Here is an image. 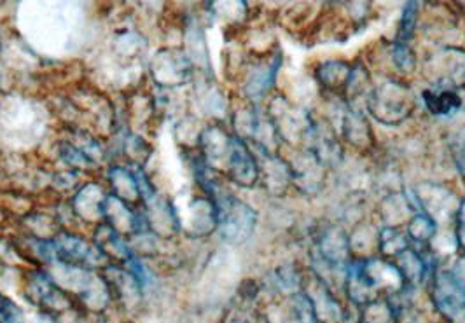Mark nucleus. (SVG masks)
<instances>
[{
    "instance_id": "f257e3e1",
    "label": "nucleus",
    "mask_w": 465,
    "mask_h": 323,
    "mask_svg": "<svg viewBox=\"0 0 465 323\" xmlns=\"http://www.w3.org/2000/svg\"><path fill=\"white\" fill-rule=\"evenodd\" d=\"M364 111L370 119L385 128H399L417 113V96L408 81L399 77H381L374 81L366 98Z\"/></svg>"
},
{
    "instance_id": "f03ea898",
    "label": "nucleus",
    "mask_w": 465,
    "mask_h": 323,
    "mask_svg": "<svg viewBox=\"0 0 465 323\" xmlns=\"http://www.w3.org/2000/svg\"><path fill=\"white\" fill-rule=\"evenodd\" d=\"M262 113L282 149L296 151L304 147L315 119L313 109L300 105L289 94L275 90L264 100Z\"/></svg>"
},
{
    "instance_id": "7ed1b4c3",
    "label": "nucleus",
    "mask_w": 465,
    "mask_h": 323,
    "mask_svg": "<svg viewBox=\"0 0 465 323\" xmlns=\"http://www.w3.org/2000/svg\"><path fill=\"white\" fill-rule=\"evenodd\" d=\"M420 75L436 90H465V47H436L420 62Z\"/></svg>"
},
{
    "instance_id": "20e7f679",
    "label": "nucleus",
    "mask_w": 465,
    "mask_h": 323,
    "mask_svg": "<svg viewBox=\"0 0 465 323\" xmlns=\"http://www.w3.org/2000/svg\"><path fill=\"white\" fill-rule=\"evenodd\" d=\"M215 207L219 213L217 232L224 243L242 247L254 236L259 215L247 201L240 200L230 191L215 201Z\"/></svg>"
},
{
    "instance_id": "39448f33",
    "label": "nucleus",
    "mask_w": 465,
    "mask_h": 323,
    "mask_svg": "<svg viewBox=\"0 0 465 323\" xmlns=\"http://www.w3.org/2000/svg\"><path fill=\"white\" fill-rule=\"evenodd\" d=\"M410 194L420 211L429 215L440 228H451L455 224L462 196L451 185L421 181L413 185Z\"/></svg>"
},
{
    "instance_id": "423d86ee",
    "label": "nucleus",
    "mask_w": 465,
    "mask_h": 323,
    "mask_svg": "<svg viewBox=\"0 0 465 323\" xmlns=\"http://www.w3.org/2000/svg\"><path fill=\"white\" fill-rule=\"evenodd\" d=\"M427 289L430 304L442 323H465V285L451 268H440Z\"/></svg>"
},
{
    "instance_id": "0eeeda50",
    "label": "nucleus",
    "mask_w": 465,
    "mask_h": 323,
    "mask_svg": "<svg viewBox=\"0 0 465 323\" xmlns=\"http://www.w3.org/2000/svg\"><path fill=\"white\" fill-rule=\"evenodd\" d=\"M282 67H283V53L280 46L268 54L252 56L249 67L238 84V96L251 100L254 103L264 102L272 93L275 92V84H277Z\"/></svg>"
},
{
    "instance_id": "6e6552de",
    "label": "nucleus",
    "mask_w": 465,
    "mask_h": 323,
    "mask_svg": "<svg viewBox=\"0 0 465 323\" xmlns=\"http://www.w3.org/2000/svg\"><path fill=\"white\" fill-rule=\"evenodd\" d=\"M283 156L292 171V191L310 200L326 192L331 171L308 149L287 151Z\"/></svg>"
},
{
    "instance_id": "1a4fd4ad",
    "label": "nucleus",
    "mask_w": 465,
    "mask_h": 323,
    "mask_svg": "<svg viewBox=\"0 0 465 323\" xmlns=\"http://www.w3.org/2000/svg\"><path fill=\"white\" fill-rule=\"evenodd\" d=\"M151 83L160 88L175 90L194 81L196 69L191 64L186 51L181 46H170L154 54L151 62Z\"/></svg>"
},
{
    "instance_id": "9d476101",
    "label": "nucleus",
    "mask_w": 465,
    "mask_h": 323,
    "mask_svg": "<svg viewBox=\"0 0 465 323\" xmlns=\"http://www.w3.org/2000/svg\"><path fill=\"white\" fill-rule=\"evenodd\" d=\"M312 254L321 257L327 264L349 268L351 259L347 226L338 220H326L312 231Z\"/></svg>"
},
{
    "instance_id": "9b49d317",
    "label": "nucleus",
    "mask_w": 465,
    "mask_h": 323,
    "mask_svg": "<svg viewBox=\"0 0 465 323\" xmlns=\"http://www.w3.org/2000/svg\"><path fill=\"white\" fill-rule=\"evenodd\" d=\"M427 11H421L419 32L425 41L438 47L457 46L453 39L460 32V15L455 4H425Z\"/></svg>"
},
{
    "instance_id": "f8f14e48",
    "label": "nucleus",
    "mask_w": 465,
    "mask_h": 323,
    "mask_svg": "<svg viewBox=\"0 0 465 323\" xmlns=\"http://www.w3.org/2000/svg\"><path fill=\"white\" fill-rule=\"evenodd\" d=\"M302 294L310 300L317 323H347V302L310 268L306 269Z\"/></svg>"
},
{
    "instance_id": "ddd939ff",
    "label": "nucleus",
    "mask_w": 465,
    "mask_h": 323,
    "mask_svg": "<svg viewBox=\"0 0 465 323\" xmlns=\"http://www.w3.org/2000/svg\"><path fill=\"white\" fill-rule=\"evenodd\" d=\"M315 113V111H313ZM302 149H308L327 170L338 171L347 160V149L338 137L336 130L327 122L324 117L315 113L313 126Z\"/></svg>"
},
{
    "instance_id": "4468645a",
    "label": "nucleus",
    "mask_w": 465,
    "mask_h": 323,
    "mask_svg": "<svg viewBox=\"0 0 465 323\" xmlns=\"http://www.w3.org/2000/svg\"><path fill=\"white\" fill-rule=\"evenodd\" d=\"M198 152L210 170L224 175L232 160L234 137L226 122L207 121L198 140Z\"/></svg>"
},
{
    "instance_id": "2eb2a0df",
    "label": "nucleus",
    "mask_w": 465,
    "mask_h": 323,
    "mask_svg": "<svg viewBox=\"0 0 465 323\" xmlns=\"http://www.w3.org/2000/svg\"><path fill=\"white\" fill-rule=\"evenodd\" d=\"M259 162V185L273 200H282L292 191V171L283 152H268L251 147Z\"/></svg>"
},
{
    "instance_id": "dca6fc26",
    "label": "nucleus",
    "mask_w": 465,
    "mask_h": 323,
    "mask_svg": "<svg viewBox=\"0 0 465 323\" xmlns=\"http://www.w3.org/2000/svg\"><path fill=\"white\" fill-rule=\"evenodd\" d=\"M264 122H266V117L261 111L259 103L245 100L238 94L232 96V109L228 117V126L232 130V137L245 143H254L264 128Z\"/></svg>"
},
{
    "instance_id": "f3484780",
    "label": "nucleus",
    "mask_w": 465,
    "mask_h": 323,
    "mask_svg": "<svg viewBox=\"0 0 465 323\" xmlns=\"http://www.w3.org/2000/svg\"><path fill=\"white\" fill-rule=\"evenodd\" d=\"M181 232L191 238H207L210 234L217 232L219 226V213L215 203L207 194L200 191L189 203H187L186 217L179 219Z\"/></svg>"
},
{
    "instance_id": "a211bd4d",
    "label": "nucleus",
    "mask_w": 465,
    "mask_h": 323,
    "mask_svg": "<svg viewBox=\"0 0 465 323\" xmlns=\"http://www.w3.org/2000/svg\"><path fill=\"white\" fill-rule=\"evenodd\" d=\"M361 271H362V277L366 278V281L371 285L372 290L380 298L396 296L408 287L404 283V278L399 273L394 260L383 259L380 255L361 260Z\"/></svg>"
},
{
    "instance_id": "6ab92c4d",
    "label": "nucleus",
    "mask_w": 465,
    "mask_h": 323,
    "mask_svg": "<svg viewBox=\"0 0 465 323\" xmlns=\"http://www.w3.org/2000/svg\"><path fill=\"white\" fill-rule=\"evenodd\" d=\"M420 211L408 191L380 196L376 207L372 208L374 222L380 228H406L411 217Z\"/></svg>"
},
{
    "instance_id": "aec40b11",
    "label": "nucleus",
    "mask_w": 465,
    "mask_h": 323,
    "mask_svg": "<svg viewBox=\"0 0 465 323\" xmlns=\"http://www.w3.org/2000/svg\"><path fill=\"white\" fill-rule=\"evenodd\" d=\"M306 269L302 262L296 260H285L275 266L262 283V292H270L273 299H289L292 296H298L302 292Z\"/></svg>"
},
{
    "instance_id": "412c9836",
    "label": "nucleus",
    "mask_w": 465,
    "mask_h": 323,
    "mask_svg": "<svg viewBox=\"0 0 465 323\" xmlns=\"http://www.w3.org/2000/svg\"><path fill=\"white\" fill-rule=\"evenodd\" d=\"M353 62L345 58H324L313 64L312 81L322 96H341L349 84Z\"/></svg>"
},
{
    "instance_id": "4be33fe9",
    "label": "nucleus",
    "mask_w": 465,
    "mask_h": 323,
    "mask_svg": "<svg viewBox=\"0 0 465 323\" xmlns=\"http://www.w3.org/2000/svg\"><path fill=\"white\" fill-rule=\"evenodd\" d=\"M109 194L111 192H107V189L100 182H96V179H90L70 198L69 201L77 219L83 224L94 228L104 220V208Z\"/></svg>"
},
{
    "instance_id": "5701e85b",
    "label": "nucleus",
    "mask_w": 465,
    "mask_h": 323,
    "mask_svg": "<svg viewBox=\"0 0 465 323\" xmlns=\"http://www.w3.org/2000/svg\"><path fill=\"white\" fill-rule=\"evenodd\" d=\"M324 11L322 2H289L275 13V22L289 34L306 37Z\"/></svg>"
},
{
    "instance_id": "b1692460",
    "label": "nucleus",
    "mask_w": 465,
    "mask_h": 323,
    "mask_svg": "<svg viewBox=\"0 0 465 323\" xmlns=\"http://www.w3.org/2000/svg\"><path fill=\"white\" fill-rule=\"evenodd\" d=\"M226 181L240 189H254L259 185V162L249 143L234 137L232 160L224 173Z\"/></svg>"
},
{
    "instance_id": "393cba45",
    "label": "nucleus",
    "mask_w": 465,
    "mask_h": 323,
    "mask_svg": "<svg viewBox=\"0 0 465 323\" xmlns=\"http://www.w3.org/2000/svg\"><path fill=\"white\" fill-rule=\"evenodd\" d=\"M420 98L423 102L425 111L432 117L440 119H451L460 114L464 109V98L460 93L451 90H436V88H425L420 93Z\"/></svg>"
},
{
    "instance_id": "a878e982",
    "label": "nucleus",
    "mask_w": 465,
    "mask_h": 323,
    "mask_svg": "<svg viewBox=\"0 0 465 323\" xmlns=\"http://www.w3.org/2000/svg\"><path fill=\"white\" fill-rule=\"evenodd\" d=\"M378 236H380V226L364 219L351 226L349 231L350 252L353 260H366L378 255Z\"/></svg>"
},
{
    "instance_id": "bb28decb",
    "label": "nucleus",
    "mask_w": 465,
    "mask_h": 323,
    "mask_svg": "<svg viewBox=\"0 0 465 323\" xmlns=\"http://www.w3.org/2000/svg\"><path fill=\"white\" fill-rule=\"evenodd\" d=\"M372 86H374L372 70L366 65V62L361 56L355 58L349 84L343 93V100L349 103L350 107L364 111V103H366V98L371 92Z\"/></svg>"
},
{
    "instance_id": "cd10ccee",
    "label": "nucleus",
    "mask_w": 465,
    "mask_h": 323,
    "mask_svg": "<svg viewBox=\"0 0 465 323\" xmlns=\"http://www.w3.org/2000/svg\"><path fill=\"white\" fill-rule=\"evenodd\" d=\"M394 264L399 269V273L404 278V283L411 289H420L427 287L430 281V275L425 264V259L417 247H410L402 254L397 255L394 259Z\"/></svg>"
},
{
    "instance_id": "c85d7f7f",
    "label": "nucleus",
    "mask_w": 465,
    "mask_h": 323,
    "mask_svg": "<svg viewBox=\"0 0 465 323\" xmlns=\"http://www.w3.org/2000/svg\"><path fill=\"white\" fill-rule=\"evenodd\" d=\"M389 65L392 77H399L408 81L410 77L417 75L420 72V58L413 44H402L397 41H391L389 49Z\"/></svg>"
},
{
    "instance_id": "c756f323",
    "label": "nucleus",
    "mask_w": 465,
    "mask_h": 323,
    "mask_svg": "<svg viewBox=\"0 0 465 323\" xmlns=\"http://www.w3.org/2000/svg\"><path fill=\"white\" fill-rule=\"evenodd\" d=\"M411 247V241L406 230L401 228H380L378 236V255L389 260H394L397 255L402 254Z\"/></svg>"
},
{
    "instance_id": "7c9ffc66",
    "label": "nucleus",
    "mask_w": 465,
    "mask_h": 323,
    "mask_svg": "<svg viewBox=\"0 0 465 323\" xmlns=\"http://www.w3.org/2000/svg\"><path fill=\"white\" fill-rule=\"evenodd\" d=\"M123 160L128 162V166H135V168H143L147 162L153 156V145L151 142L142 137L139 133L130 132L124 139H123Z\"/></svg>"
},
{
    "instance_id": "2f4dec72",
    "label": "nucleus",
    "mask_w": 465,
    "mask_h": 323,
    "mask_svg": "<svg viewBox=\"0 0 465 323\" xmlns=\"http://www.w3.org/2000/svg\"><path fill=\"white\" fill-rule=\"evenodd\" d=\"M421 4L420 2H406L401 18L397 24V32L394 41L402 44H411L419 34L420 16H421Z\"/></svg>"
},
{
    "instance_id": "473e14b6",
    "label": "nucleus",
    "mask_w": 465,
    "mask_h": 323,
    "mask_svg": "<svg viewBox=\"0 0 465 323\" xmlns=\"http://www.w3.org/2000/svg\"><path fill=\"white\" fill-rule=\"evenodd\" d=\"M438 230L440 226L429 215L417 211L406 226V234L413 247H427L434 240Z\"/></svg>"
},
{
    "instance_id": "72a5a7b5",
    "label": "nucleus",
    "mask_w": 465,
    "mask_h": 323,
    "mask_svg": "<svg viewBox=\"0 0 465 323\" xmlns=\"http://www.w3.org/2000/svg\"><path fill=\"white\" fill-rule=\"evenodd\" d=\"M357 323H397L396 311L387 298H380L359 308Z\"/></svg>"
},
{
    "instance_id": "f704fd0d",
    "label": "nucleus",
    "mask_w": 465,
    "mask_h": 323,
    "mask_svg": "<svg viewBox=\"0 0 465 323\" xmlns=\"http://www.w3.org/2000/svg\"><path fill=\"white\" fill-rule=\"evenodd\" d=\"M340 9L343 13V16L347 18V22L351 24V28L355 32L362 30L364 26H368L371 20L372 2H338Z\"/></svg>"
},
{
    "instance_id": "c9c22d12",
    "label": "nucleus",
    "mask_w": 465,
    "mask_h": 323,
    "mask_svg": "<svg viewBox=\"0 0 465 323\" xmlns=\"http://www.w3.org/2000/svg\"><path fill=\"white\" fill-rule=\"evenodd\" d=\"M453 231H455V238H457V245L460 254H465V224H453Z\"/></svg>"
},
{
    "instance_id": "e433bc0d",
    "label": "nucleus",
    "mask_w": 465,
    "mask_h": 323,
    "mask_svg": "<svg viewBox=\"0 0 465 323\" xmlns=\"http://www.w3.org/2000/svg\"><path fill=\"white\" fill-rule=\"evenodd\" d=\"M451 269L457 277L462 279V283L465 285V254H460L455 259V264L451 266Z\"/></svg>"
},
{
    "instance_id": "4c0bfd02",
    "label": "nucleus",
    "mask_w": 465,
    "mask_h": 323,
    "mask_svg": "<svg viewBox=\"0 0 465 323\" xmlns=\"http://www.w3.org/2000/svg\"><path fill=\"white\" fill-rule=\"evenodd\" d=\"M9 250H13L11 241H7V243H5V241L0 238V262H4V257H5V254H7Z\"/></svg>"
},
{
    "instance_id": "58836bf2",
    "label": "nucleus",
    "mask_w": 465,
    "mask_h": 323,
    "mask_svg": "<svg viewBox=\"0 0 465 323\" xmlns=\"http://www.w3.org/2000/svg\"><path fill=\"white\" fill-rule=\"evenodd\" d=\"M455 222L465 224V198H462V201H460V207H459V211H457V220Z\"/></svg>"
},
{
    "instance_id": "ea45409f",
    "label": "nucleus",
    "mask_w": 465,
    "mask_h": 323,
    "mask_svg": "<svg viewBox=\"0 0 465 323\" xmlns=\"http://www.w3.org/2000/svg\"><path fill=\"white\" fill-rule=\"evenodd\" d=\"M226 323H252L249 318H245V317H242V315H236V317H232L230 320Z\"/></svg>"
}]
</instances>
